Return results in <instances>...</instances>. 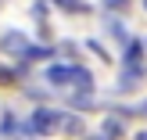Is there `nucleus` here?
Returning <instances> with one entry per match:
<instances>
[{"instance_id": "obj_1", "label": "nucleus", "mask_w": 147, "mask_h": 140, "mask_svg": "<svg viewBox=\"0 0 147 140\" xmlns=\"http://www.w3.org/2000/svg\"><path fill=\"white\" fill-rule=\"evenodd\" d=\"M54 129H65V133H83L76 115H65V112H54V108H36L32 119H29V133H54Z\"/></svg>"}, {"instance_id": "obj_8", "label": "nucleus", "mask_w": 147, "mask_h": 140, "mask_svg": "<svg viewBox=\"0 0 147 140\" xmlns=\"http://www.w3.org/2000/svg\"><path fill=\"white\" fill-rule=\"evenodd\" d=\"M104 137H122V126H119V119H104Z\"/></svg>"}, {"instance_id": "obj_3", "label": "nucleus", "mask_w": 147, "mask_h": 140, "mask_svg": "<svg viewBox=\"0 0 147 140\" xmlns=\"http://www.w3.org/2000/svg\"><path fill=\"white\" fill-rule=\"evenodd\" d=\"M72 72H76V65H50V68L43 72V79H47L50 86H68L72 83Z\"/></svg>"}, {"instance_id": "obj_11", "label": "nucleus", "mask_w": 147, "mask_h": 140, "mask_svg": "<svg viewBox=\"0 0 147 140\" xmlns=\"http://www.w3.org/2000/svg\"><path fill=\"white\" fill-rule=\"evenodd\" d=\"M144 7H147V0H144Z\"/></svg>"}, {"instance_id": "obj_2", "label": "nucleus", "mask_w": 147, "mask_h": 140, "mask_svg": "<svg viewBox=\"0 0 147 140\" xmlns=\"http://www.w3.org/2000/svg\"><path fill=\"white\" fill-rule=\"evenodd\" d=\"M0 50H4V54L22 57V54L29 50V36H25V32H18V29H11V32H4V36H0Z\"/></svg>"}, {"instance_id": "obj_7", "label": "nucleus", "mask_w": 147, "mask_h": 140, "mask_svg": "<svg viewBox=\"0 0 147 140\" xmlns=\"http://www.w3.org/2000/svg\"><path fill=\"white\" fill-rule=\"evenodd\" d=\"M57 4H61L65 11H76V14H86V11H90V4H86V0H57Z\"/></svg>"}, {"instance_id": "obj_5", "label": "nucleus", "mask_w": 147, "mask_h": 140, "mask_svg": "<svg viewBox=\"0 0 147 140\" xmlns=\"http://www.w3.org/2000/svg\"><path fill=\"white\" fill-rule=\"evenodd\" d=\"M22 72H25V61L22 65H0V83H14Z\"/></svg>"}, {"instance_id": "obj_4", "label": "nucleus", "mask_w": 147, "mask_h": 140, "mask_svg": "<svg viewBox=\"0 0 147 140\" xmlns=\"http://www.w3.org/2000/svg\"><path fill=\"white\" fill-rule=\"evenodd\" d=\"M4 137H22V133H29V126H18V119L14 115H4Z\"/></svg>"}, {"instance_id": "obj_6", "label": "nucleus", "mask_w": 147, "mask_h": 140, "mask_svg": "<svg viewBox=\"0 0 147 140\" xmlns=\"http://www.w3.org/2000/svg\"><path fill=\"white\" fill-rule=\"evenodd\" d=\"M50 54H54V50H50V47H29L25 54L18 57V61H43V57H50Z\"/></svg>"}, {"instance_id": "obj_10", "label": "nucleus", "mask_w": 147, "mask_h": 140, "mask_svg": "<svg viewBox=\"0 0 147 140\" xmlns=\"http://www.w3.org/2000/svg\"><path fill=\"white\" fill-rule=\"evenodd\" d=\"M86 47H90V50H93V54H100V61H104V57H108V54H104V47H100V43H97V40H90V43H86Z\"/></svg>"}, {"instance_id": "obj_9", "label": "nucleus", "mask_w": 147, "mask_h": 140, "mask_svg": "<svg viewBox=\"0 0 147 140\" xmlns=\"http://www.w3.org/2000/svg\"><path fill=\"white\" fill-rule=\"evenodd\" d=\"M104 7H111V11H126L129 0H104Z\"/></svg>"}]
</instances>
